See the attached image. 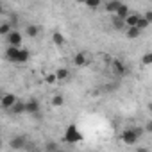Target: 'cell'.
<instances>
[{
  "instance_id": "obj_1",
  "label": "cell",
  "mask_w": 152,
  "mask_h": 152,
  "mask_svg": "<svg viewBox=\"0 0 152 152\" xmlns=\"http://www.w3.org/2000/svg\"><path fill=\"white\" fill-rule=\"evenodd\" d=\"M84 136H83V132L79 131V127L77 125H75V124H72L68 129H66V132H64V141L66 143H79L81 140H83Z\"/></svg>"
},
{
  "instance_id": "obj_2",
  "label": "cell",
  "mask_w": 152,
  "mask_h": 152,
  "mask_svg": "<svg viewBox=\"0 0 152 152\" xmlns=\"http://www.w3.org/2000/svg\"><path fill=\"white\" fill-rule=\"evenodd\" d=\"M120 138H122V141H124L125 145H134V143L140 140V134L136 132V129H125V131L120 134Z\"/></svg>"
},
{
  "instance_id": "obj_3",
  "label": "cell",
  "mask_w": 152,
  "mask_h": 152,
  "mask_svg": "<svg viewBox=\"0 0 152 152\" xmlns=\"http://www.w3.org/2000/svg\"><path fill=\"white\" fill-rule=\"evenodd\" d=\"M111 70H113L115 75H118V77H122V75L127 73V66H125L120 59H113V61H111Z\"/></svg>"
},
{
  "instance_id": "obj_4",
  "label": "cell",
  "mask_w": 152,
  "mask_h": 152,
  "mask_svg": "<svg viewBox=\"0 0 152 152\" xmlns=\"http://www.w3.org/2000/svg\"><path fill=\"white\" fill-rule=\"evenodd\" d=\"M11 148H15V150H22V148H27V140L23 138V136H16V138H13L11 140Z\"/></svg>"
},
{
  "instance_id": "obj_5",
  "label": "cell",
  "mask_w": 152,
  "mask_h": 152,
  "mask_svg": "<svg viewBox=\"0 0 152 152\" xmlns=\"http://www.w3.org/2000/svg\"><path fill=\"white\" fill-rule=\"evenodd\" d=\"M15 102H16V97H15L13 93H6V95L2 97V102H0V104H2L4 109H11V107L15 106Z\"/></svg>"
},
{
  "instance_id": "obj_6",
  "label": "cell",
  "mask_w": 152,
  "mask_h": 152,
  "mask_svg": "<svg viewBox=\"0 0 152 152\" xmlns=\"http://www.w3.org/2000/svg\"><path fill=\"white\" fill-rule=\"evenodd\" d=\"M7 41H9V45L20 47V45H22V34H20L18 31H11V32L7 34Z\"/></svg>"
},
{
  "instance_id": "obj_7",
  "label": "cell",
  "mask_w": 152,
  "mask_h": 152,
  "mask_svg": "<svg viewBox=\"0 0 152 152\" xmlns=\"http://www.w3.org/2000/svg\"><path fill=\"white\" fill-rule=\"evenodd\" d=\"M73 64L75 66H86L88 64V57H86V52H77L73 57Z\"/></svg>"
},
{
  "instance_id": "obj_8",
  "label": "cell",
  "mask_w": 152,
  "mask_h": 152,
  "mask_svg": "<svg viewBox=\"0 0 152 152\" xmlns=\"http://www.w3.org/2000/svg\"><path fill=\"white\" fill-rule=\"evenodd\" d=\"M18 52H20V47H15V45H9V48L6 50V57L13 63H16V57H18Z\"/></svg>"
},
{
  "instance_id": "obj_9",
  "label": "cell",
  "mask_w": 152,
  "mask_h": 152,
  "mask_svg": "<svg viewBox=\"0 0 152 152\" xmlns=\"http://www.w3.org/2000/svg\"><path fill=\"white\" fill-rule=\"evenodd\" d=\"M25 106H27V113H29V115L39 113V102H38L36 99H31L29 102H25Z\"/></svg>"
},
{
  "instance_id": "obj_10",
  "label": "cell",
  "mask_w": 152,
  "mask_h": 152,
  "mask_svg": "<svg viewBox=\"0 0 152 152\" xmlns=\"http://www.w3.org/2000/svg\"><path fill=\"white\" fill-rule=\"evenodd\" d=\"M9 111H13L15 115H22V113H27V106H25V102L16 100V102H15V106H13Z\"/></svg>"
},
{
  "instance_id": "obj_11",
  "label": "cell",
  "mask_w": 152,
  "mask_h": 152,
  "mask_svg": "<svg viewBox=\"0 0 152 152\" xmlns=\"http://www.w3.org/2000/svg\"><path fill=\"white\" fill-rule=\"evenodd\" d=\"M120 6H122L120 0H109V2L106 4V11L113 15V13H116V11H118V7H120Z\"/></svg>"
},
{
  "instance_id": "obj_12",
  "label": "cell",
  "mask_w": 152,
  "mask_h": 152,
  "mask_svg": "<svg viewBox=\"0 0 152 152\" xmlns=\"http://www.w3.org/2000/svg\"><path fill=\"white\" fill-rule=\"evenodd\" d=\"M125 34H127V38H129V39H136V38L141 34V29H140V27H136V25H134V27H127Z\"/></svg>"
},
{
  "instance_id": "obj_13",
  "label": "cell",
  "mask_w": 152,
  "mask_h": 152,
  "mask_svg": "<svg viewBox=\"0 0 152 152\" xmlns=\"http://www.w3.org/2000/svg\"><path fill=\"white\" fill-rule=\"evenodd\" d=\"M138 20H140V15L131 13V15L125 18V25H127V27H134V25H138Z\"/></svg>"
},
{
  "instance_id": "obj_14",
  "label": "cell",
  "mask_w": 152,
  "mask_h": 152,
  "mask_svg": "<svg viewBox=\"0 0 152 152\" xmlns=\"http://www.w3.org/2000/svg\"><path fill=\"white\" fill-rule=\"evenodd\" d=\"M115 15H116V16H118V18H124V20H125V18H127V16H129V15H131V13H129V7H127V6H125V4H122V6H120V7H118V11H116V13H115Z\"/></svg>"
},
{
  "instance_id": "obj_15",
  "label": "cell",
  "mask_w": 152,
  "mask_h": 152,
  "mask_svg": "<svg viewBox=\"0 0 152 152\" xmlns=\"http://www.w3.org/2000/svg\"><path fill=\"white\" fill-rule=\"evenodd\" d=\"M25 32H27V36H29V38H36V36H38V32H39V29H38V25L29 23V25H27V29H25Z\"/></svg>"
},
{
  "instance_id": "obj_16",
  "label": "cell",
  "mask_w": 152,
  "mask_h": 152,
  "mask_svg": "<svg viewBox=\"0 0 152 152\" xmlns=\"http://www.w3.org/2000/svg\"><path fill=\"white\" fill-rule=\"evenodd\" d=\"M27 61H29V50L27 48H20L18 57H16V63H27Z\"/></svg>"
},
{
  "instance_id": "obj_17",
  "label": "cell",
  "mask_w": 152,
  "mask_h": 152,
  "mask_svg": "<svg viewBox=\"0 0 152 152\" xmlns=\"http://www.w3.org/2000/svg\"><path fill=\"white\" fill-rule=\"evenodd\" d=\"M56 75H57V79H59V81H66V79L70 77V72H68L66 68H57Z\"/></svg>"
},
{
  "instance_id": "obj_18",
  "label": "cell",
  "mask_w": 152,
  "mask_h": 152,
  "mask_svg": "<svg viewBox=\"0 0 152 152\" xmlns=\"http://www.w3.org/2000/svg\"><path fill=\"white\" fill-rule=\"evenodd\" d=\"M113 27H115L116 31H120V29H124V27H127V25H125V20H124V18L115 16V18H113Z\"/></svg>"
},
{
  "instance_id": "obj_19",
  "label": "cell",
  "mask_w": 152,
  "mask_h": 152,
  "mask_svg": "<svg viewBox=\"0 0 152 152\" xmlns=\"http://www.w3.org/2000/svg\"><path fill=\"white\" fill-rule=\"evenodd\" d=\"M52 41H54V45L61 47V45H64V36H63L61 32H54V36H52Z\"/></svg>"
},
{
  "instance_id": "obj_20",
  "label": "cell",
  "mask_w": 152,
  "mask_h": 152,
  "mask_svg": "<svg viewBox=\"0 0 152 152\" xmlns=\"http://www.w3.org/2000/svg\"><path fill=\"white\" fill-rule=\"evenodd\" d=\"M63 104H64L63 95H54V97H52V106H54V107H61Z\"/></svg>"
},
{
  "instance_id": "obj_21",
  "label": "cell",
  "mask_w": 152,
  "mask_h": 152,
  "mask_svg": "<svg viewBox=\"0 0 152 152\" xmlns=\"http://www.w3.org/2000/svg\"><path fill=\"white\" fill-rule=\"evenodd\" d=\"M59 79H57V75L56 73H48V75H45V83L47 84H56Z\"/></svg>"
},
{
  "instance_id": "obj_22",
  "label": "cell",
  "mask_w": 152,
  "mask_h": 152,
  "mask_svg": "<svg viewBox=\"0 0 152 152\" xmlns=\"http://www.w3.org/2000/svg\"><path fill=\"white\" fill-rule=\"evenodd\" d=\"M148 25H150V22H148L145 16H140V20H138V25H136V27H140V29L143 31V29H147Z\"/></svg>"
},
{
  "instance_id": "obj_23",
  "label": "cell",
  "mask_w": 152,
  "mask_h": 152,
  "mask_svg": "<svg viewBox=\"0 0 152 152\" xmlns=\"http://www.w3.org/2000/svg\"><path fill=\"white\" fill-rule=\"evenodd\" d=\"M100 4H102V0H86V6L90 9H97V7H100Z\"/></svg>"
},
{
  "instance_id": "obj_24",
  "label": "cell",
  "mask_w": 152,
  "mask_h": 152,
  "mask_svg": "<svg viewBox=\"0 0 152 152\" xmlns=\"http://www.w3.org/2000/svg\"><path fill=\"white\" fill-rule=\"evenodd\" d=\"M141 63L145 64V66H148V64H152V52H147L143 57H141Z\"/></svg>"
},
{
  "instance_id": "obj_25",
  "label": "cell",
  "mask_w": 152,
  "mask_h": 152,
  "mask_svg": "<svg viewBox=\"0 0 152 152\" xmlns=\"http://www.w3.org/2000/svg\"><path fill=\"white\" fill-rule=\"evenodd\" d=\"M9 32H11V23H2V27H0V34L7 36Z\"/></svg>"
},
{
  "instance_id": "obj_26",
  "label": "cell",
  "mask_w": 152,
  "mask_h": 152,
  "mask_svg": "<svg viewBox=\"0 0 152 152\" xmlns=\"http://www.w3.org/2000/svg\"><path fill=\"white\" fill-rule=\"evenodd\" d=\"M57 148H59L57 143H47V145H45V150H48V152H50V150H57Z\"/></svg>"
},
{
  "instance_id": "obj_27",
  "label": "cell",
  "mask_w": 152,
  "mask_h": 152,
  "mask_svg": "<svg viewBox=\"0 0 152 152\" xmlns=\"http://www.w3.org/2000/svg\"><path fill=\"white\" fill-rule=\"evenodd\" d=\"M116 88H118V84L115 83V84H109V86L106 88V91H113V90H116Z\"/></svg>"
},
{
  "instance_id": "obj_28",
  "label": "cell",
  "mask_w": 152,
  "mask_h": 152,
  "mask_svg": "<svg viewBox=\"0 0 152 152\" xmlns=\"http://www.w3.org/2000/svg\"><path fill=\"white\" fill-rule=\"evenodd\" d=\"M145 18H147V20L152 23V11H147V13H145Z\"/></svg>"
},
{
  "instance_id": "obj_29",
  "label": "cell",
  "mask_w": 152,
  "mask_h": 152,
  "mask_svg": "<svg viewBox=\"0 0 152 152\" xmlns=\"http://www.w3.org/2000/svg\"><path fill=\"white\" fill-rule=\"evenodd\" d=\"M145 129H147L148 132H152V120H150V122H147V125H145Z\"/></svg>"
},
{
  "instance_id": "obj_30",
  "label": "cell",
  "mask_w": 152,
  "mask_h": 152,
  "mask_svg": "<svg viewBox=\"0 0 152 152\" xmlns=\"http://www.w3.org/2000/svg\"><path fill=\"white\" fill-rule=\"evenodd\" d=\"M148 109H150V113H152V104H148Z\"/></svg>"
},
{
  "instance_id": "obj_31",
  "label": "cell",
  "mask_w": 152,
  "mask_h": 152,
  "mask_svg": "<svg viewBox=\"0 0 152 152\" xmlns=\"http://www.w3.org/2000/svg\"><path fill=\"white\" fill-rule=\"evenodd\" d=\"M77 2H83V4H86V0H77Z\"/></svg>"
}]
</instances>
